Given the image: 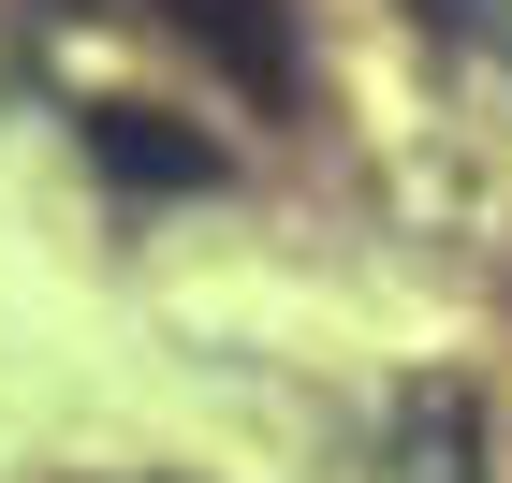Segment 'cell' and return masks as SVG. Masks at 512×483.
Instances as JSON below:
<instances>
[{"label":"cell","mask_w":512,"mask_h":483,"mask_svg":"<svg viewBox=\"0 0 512 483\" xmlns=\"http://www.w3.org/2000/svg\"><path fill=\"white\" fill-rule=\"evenodd\" d=\"M88 161L118 176V191H220V147H205L191 118H161V103H88Z\"/></svg>","instance_id":"6da1fadb"},{"label":"cell","mask_w":512,"mask_h":483,"mask_svg":"<svg viewBox=\"0 0 512 483\" xmlns=\"http://www.w3.org/2000/svg\"><path fill=\"white\" fill-rule=\"evenodd\" d=\"M147 15H161L176 44H205L249 103H278V88H293V15H278V0H147Z\"/></svg>","instance_id":"7a4b0ae2"},{"label":"cell","mask_w":512,"mask_h":483,"mask_svg":"<svg viewBox=\"0 0 512 483\" xmlns=\"http://www.w3.org/2000/svg\"><path fill=\"white\" fill-rule=\"evenodd\" d=\"M395 483H469V396H410L395 410Z\"/></svg>","instance_id":"3957f363"}]
</instances>
